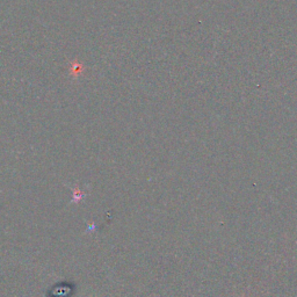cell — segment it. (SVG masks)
Wrapping results in <instances>:
<instances>
[{"label":"cell","mask_w":297,"mask_h":297,"mask_svg":"<svg viewBox=\"0 0 297 297\" xmlns=\"http://www.w3.org/2000/svg\"><path fill=\"white\" fill-rule=\"evenodd\" d=\"M84 193L80 191V189L79 188H75L74 191V201H75V202H79L81 200V198H84Z\"/></svg>","instance_id":"1"}]
</instances>
